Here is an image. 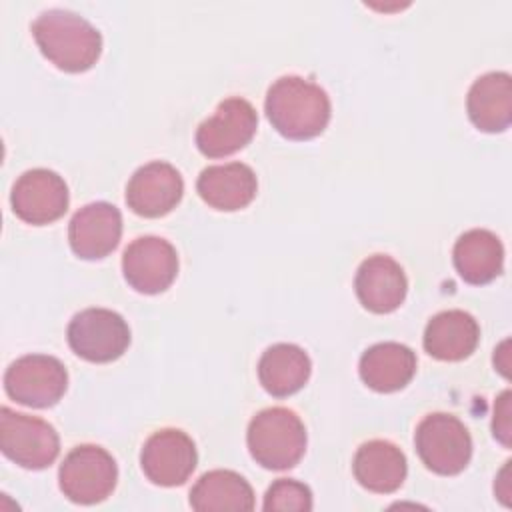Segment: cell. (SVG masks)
I'll use <instances>...</instances> for the list:
<instances>
[{"mask_svg": "<svg viewBox=\"0 0 512 512\" xmlns=\"http://www.w3.org/2000/svg\"><path fill=\"white\" fill-rule=\"evenodd\" d=\"M454 266L468 284H488L502 272L504 246L494 232L472 228L454 244Z\"/></svg>", "mask_w": 512, "mask_h": 512, "instance_id": "44dd1931", "label": "cell"}, {"mask_svg": "<svg viewBox=\"0 0 512 512\" xmlns=\"http://www.w3.org/2000/svg\"><path fill=\"white\" fill-rule=\"evenodd\" d=\"M14 214L28 224H50L68 208V186L52 170H26L12 186L10 194Z\"/></svg>", "mask_w": 512, "mask_h": 512, "instance_id": "8fae6325", "label": "cell"}, {"mask_svg": "<svg viewBox=\"0 0 512 512\" xmlns=\"http://www.w3.org/2000/svg\"><path fill=\"white\" fill-rule=\"evenodd\" d=\"M60 490L76 504H98L106 500L118 480L114 458L100 446H76L58 470Z\"/></svg>", "mask_w": 512, "mask_h": 512, "instance_id": "5b68a950", "label": "cell"}, {"mask_svg": "<svg viewBox=\"0 0 512 512\" xmlns=\"http://www.w3.org/2000/svg\"><path fill=\"white\" fill-rule=\"evenodd\" d=\"M122 214L108 202H92L80 208L68 224V240L76 256L98 260L108 256L120 242Z\"/></svg>", "mask_w": 512, "mask_h": 512, "instance_id": "5bb4252c", "label": "cell"}, {"mask_svg": "<svg viewBox=\"0 0 512 512\" xmlns=\"http://www.w3.org/2000/svg\"><path fill=\"white\" fill-rule=\"evenodd\" d=\"M354 476L360 486L370 492L390 494L406 480L408 464L404 452L388 440L364 442L352 462Z\"/></svg>", "mask_w": 512, "mask_h": 512, "instance_id": "e0dca14e", "label": "cell"}, {"mask_svg": "<svg viewBox=\"0 0 512 512\" xmlns=\"http://www.w3.org/2000/svg\"><path fill=\"white\" fill-rule=\"evenodd\" d=\"M68 372L64 364L46 354H28L12 362L4 374L6 394L32 408L54 406L66 392Z\"/></svg>", "mask_w": 512, "mask_h": 512, "instance_id": "ba28073f", "label": "cell"}, {"mask_svg": "<svg viewBox=\"0 0 512 512\" xmlns=\"http://www.w3.org/2000/svg\"><path fill=\"white\" fill-rule=\"evenodd\" d=\"M66 338L74 354L102 364L124 354L130 344V328L114 310L86 308L70 320Z\"/></svg>", "mask_w": 512, "mask_h": 512, "instance_id": "52a82bcc", "label": "cell"}, {"mask_svg": "<svg viewBox=\"0 0 512 512\" xmlns=\"http://www.w3.org/2000/svg\"><path fill=\"white\" fill-rule=\"evenodd\" d=\"M122 272L134 290L158 294L174 282L178 274V254L164 238L140 236L132 240L122 254Z\"/></svg>", "mask_w": 512, "mask_h": 512, "instance_id": "30bf717a", "label": "cell"}, {"mask_svg": "<svg viewBox=\"0 0 512 512\" xmlns=\"http://www.w3.org/2000/svg\"><path fill=\"white\" fill-rule=\"evenodd\" d=\"M416 372V354L400 342L370 346L360 358V378L376 392L404 388Z\"/></svg>", "mask_w": 512, "mask_h": 512, "instance_id": "ffe728a7", "label": "cell"}, {"mask_svg": "<svg viewBox=\"0 0 512 512\" xmlns=\"http://www.w3.org/2000/svg\"><path fill=\"white\" fill-rule=\"evenodd\" d=\"M264 510L308 512L312 510V492L298 480L280 478L268 488L264 496Z\"/></svg>", "mask_w": 512, "mask_h": 512, "instance_id": "cb8c5ba5", "label": "cell"}, {"mask_svg": "<svg viewBox=\"0 0 512 512\" xmlns=\"http://www.w3.org/2000/svg\"><path fill=\"white\" fill-rule=\"evenodd\" d=\"M354 288L364 308L376 314H388L404 302L408 280L402 266L394 258L374 254L360 264L354 278Z\"/></svg>", "mask_w": 512, "mask_h": 512, "instance_id": "9a60e30c", "label": "cell"}, {"mask_svg": "<svg viewBox=\"0 0 512 512\" xmlns=\"http://www.w3.org/2000/svg\"><path fill=\"white\" fill-rule=\"evenodd\" d=\"M414 444L428 470L440 476H454L466 468L472 456L468 428L452 414H428L416 428Z\"/></svg>", "mask_w": 512, "mask_h": 512, "instance_id": "277c9868", "label": "cell"}, {"mask_svg": "<svg viewBox=\"0 0 512 512\" xmlns=\"http://www.w3.org/2000/svg\"><path fill=\"white\" fill-rule=\"evenodd\" d=\"M184 180L168 162H148L140 166L126 186V204L144 218L168 214L180 202Z\"/></svg>", "mask_w": 512, "mask_h": 512, "instance_id": "4fadbf2b", "label": "cell"}, {"mask_svg": "<svg viewBox=\"0 0 512 512\" xmlns=\"http://www.w3.org/2000/svg\"><path fill=\"white\" fill-rule=\"evenodd\" d=\"M266 116L290 140L318 136L330 120V98L314 82L300 76L278 78L266 94Z\"/></svg>", "mask_w": 512, "mask_h": 512, "instance_id": "6da1fadb", "label": "cell"}, {"mask_svg": "<svg viewBox=\"0 0 512 512\" xmlns=\"http://www.w3.org/2000/svg\"><path fill=\"white\" fill-rule=\"evenodd\" d=\"M32 36L40 52L64 72L92 68L102 50L100 32L70 10H46L32 22Z\"/></svg>", "mask_w": 512, "mask_h": 512, "instance_id": "7a4b0ae2", "label": "cell"}, {"mask_svg": "<svg viewBox=\"0 0 512 512\" xmlns=\"http://www.w3.org/2000/svg\"><path fill=\"white\" fill-rule=\"evenodd\" d=\"M508 470H510V462H506V466L500 470V474H498V480H496V484H494V490H496V494H498V498L508 506L510 504V500H508V496H510V482H508Z\"/></svg>", "mask_w": 512, "mask_h": 512, "instance_id": "484cf974", "label": "cell"}, {"mask_svg": "<svg viewBox=\"0 0 512 512\" xmlns=\"http://www.w3.org/2000/svg\"><path fill=\"white\" fill-rule=\"evenodd\" d=\"M196 446L192 438L176 428L154 432L142 452L140 466L146 478L158 486H180L196 468Z\"/></svg>", "mask_w": 512, "mask_h": 512, "instance_id": "7c38bea8", "label": "cell"}, {"mask_svg": "<svg viewBox=\"0 0 512 512\" xmlns=\"http://www.w3.org/2000/svg\"><path fill=\"white\" fill-rule=\"evenodd\" d=\"M510 390H504L496 404H494V420H492V432H494V438L498 442H502L506 448L510 446V438H512V410H510Z\"/></svg>", "mask_w": 512, "mask_h": 512, "instance_id": "d4e9b609", "label": "cell"}, {"mask_svg": "<svg viewBox=\"0 0 512 512\" xmlns=\"http://www.w3.org/2000/svg\"><path fill=\"white\" fill-rule=\"evenodd\" d=\"M258 126L254 106L244 98H226L196 130V146L208 158H224L244 148Z\"/></svg>", "mask_w": 512, "mask_h": 512, "instance_id": "9c48e42d", "label": "cell"}, {"mask_svg": "<svg viewBox=\"0 0 512 512\" xmlns=\"http://www.w3.org/2000/svg\"><path fill=\"white\" fill-rule=\"evenodd\" d=\"M480 338L478 322L464 310H444L436 314L424 330L426 352L444 362H458L468 358Z\"/></svg>", "mask_w": 512, "mask_h": 512, "instance_id": "d6986e66", "label": "cell"}, {"mask_svg": "<svg viewBox=\"0 0 512 512\" xmlns=\"http://www.w3.org/2000/svg\"><path fill=\"white\" fill-rule=\"evenodd\" d=\"M0 448L18 466L42 470L56 460L60 438L46 420L4 406L0 410Z\"/></svg>", "mask_w": 512, "mask_h": 512, "instance_id": "8992f818", "label": "cell"}, {"mask_svg": "<svg viewBox=\"0 0 512 512\" xmlns=\"http://www.w3.org/2000/svg\"><path fill=\"white\" fill-rule=\"evenodd\" d=\"M310 358L296 344H274L264 350L258 362V378L264 390L276 398L298 392L310 378Z\"/></svg>", "mask_w": 512, "mask_h": 512, "instance_id": "7402d4cb", "label": "cell"}, {"mask_svg": "<svg viewBox=\"0 0 512 512\" xmlns=\"http://www.w3.org/2000/svg\"><path fill=\"white\" fill-rule=\"evenodd\" d=\"M196 190L200 198L216 210H240L248 206L258 190L256 174L242 162L216 164L200 172Z\"/></svg>", "mask_w": 512, "mask_h": 512, "instance_id": "2e32d148", "label": "cell"}, {"mask_svg": "<svg viewBox=\"0 0 512 512\" xmlns=\"http://www.w3.org/2000/svg\"><path fill=\"white\" fill-rule=\"evenodd\" d=\"M248 450L268 470H288L306 450V428L294 410L274 406L260 410L248 424Z\"/></svg>", "mask_w": 512, "mask_h": 512, "instance_id": "3957f363", "label": "cell"}, {"mask_svg": "<svg viewBox=\"0 0 512 512\" xmlns=\"http://www.w3.org/2000/svg\"><path fill=\"white\" fill-rule=\"evenodd\" d=\"M466 110L482 132H504L512 122V78L506 72H488L468 90Z\"/></svg>", "mask_w": 512, "mask_h": 512, "instance_id": "ac0fdd59", "label": "cell"}, {"mask_svg": "<svg viewBox=\"0 0 512 512\" xmlns=\"http://www.w3.org/2000/svg\"><path fill=\"white\" fill-rule=\"evenodd\" d=\"M190 506L198 512L252 510V486L232 470H210L190 490Z\"/></svg>", "mask_w": 512, "mask_h": 512, "instance_id": "603a6c76", "label": "cell"}]
</instances>
